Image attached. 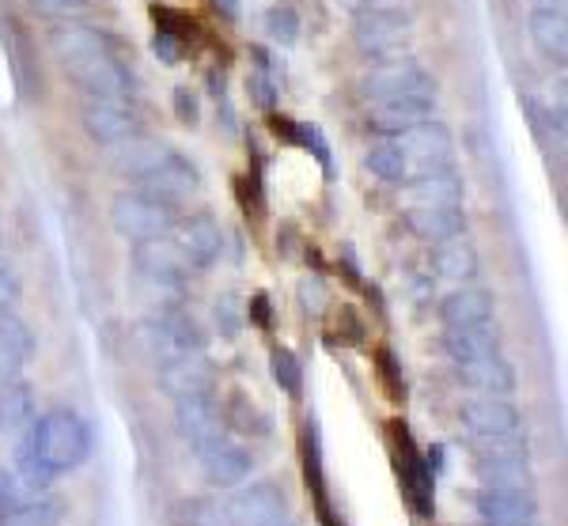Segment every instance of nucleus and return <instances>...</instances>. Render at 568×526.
I'll return each mask as SVG.
<instances>
[{"instance_id":"nucleus-46","label":"nucleus","mask_w":568,"mask_h":526,"mask_svg":"<svg viewBox=\"0 0 568 526\" xmlns=\"http://www.w3.org/2000/svg\"><path fill=\"white\" fill-rule=\"evenodd\" d=\"M175 110L182 125H197V99L190 95V88H175Z\"/></svg>"},{"instance_id":"nucleus-6","label":"nucleus","mask_w":568,"mask_h":526,"mask_svg":"<svg viewBox=\"0 0 568 526\" xmlns=\"http://www.w3.org/2000/svg\"><path fill=\"white\" fill-rule=\"evenodd\" d=\"M353 42L368 58H398L414 42V20L398 8H368L353 16Z\"/></svg>"},{"instance_id":"nucleus-39","label":"nucleus","mask_w":568,"mask_h":526,"mask_svg":"<svg viewBox=\"0 0 568 526\" xmlns=\"http://www.w3.org/2000/svg\"><path fill=\"white\" fill-rule=\"evenodd\" d=\"M300 307L307 311L311 318H318L326 311V303H329V292H326V281L318 273H311V276H304V281H300Z\"/></svg>"},{"instance_id":"nucleus-15","label":"nucleus","mask_w":568,"mask_h":526,"mask_svg":"<svg viewBox=\"0 0 568 526\" xmlns=\"http://www.w3.org/2000/svg\"><path fill=\"white\" fill-rule=\"evenodd\" d=\"M160 386L175 398L213 391V364L201 353H179L160 364Z\"/></svg>"},{"instance_id":"nucleus-40","label":"nucleus","mask_w":568,"mask_h":526,"mask_svg":"<svg viewBox=\"0 0 568 526\" xmlns=\"http://www.w3.org/2000/svg\"><path fill=\"white\" fill-rule=\"evenodd\" d=\"M379 380H383V386H387V398L406 402V375H402V364L390 348H383L379 353Z\"/></svg>"},{"instance_id":"nucleus-27","label":"nucleus","mask_w":568,"mask_h":526,"mask_svg":"<svg viewBox=\"0 0 568 526\" xmlns=\"http://www.w3.org/2000/svg\"><path fill=\"white\" fill-rule=\"evenodd\" d=\"M171 152H175V148H168L163 141H144V136H133V141L118 144L114 168H118V174H125L130 182H141L144 174H152Z\"/></svg>"},{"instance_id":"nucleus-2","label":"nucleus","mask_w":568,"mask_h":526,"mask_svg":"<svg viewBox=\"0 0 568 526\" xmlns=\"http://www.w3.org/2000/svg\"><path fill=\"white\" fill-rule=\"evenodd\" d=\"M436 77L417 64L414 58H383L379 64H368L361 72V95L372 99V103H383V99H417V103H433L436 107Z\"/></svg>"},{"instance_id":"nucleus-13","label":"nucleus","mask_w":568,"mask_h":526,"mask_svg":"<svg viewBox=\"0 0 568 526\" xmlns=\"http://www.w3.org/2000/svg\"><path fill=\"white\" fill-rule=\"evenodd\" d=\"M175 424H179L182 439H186L197 455L205 447H213L216 439H224L220 436V428H224V424H220V409L209 394H186V398H175Z\"/></svg>"},{"instance_id":"nucleus-29","label":"nucleus","mask_w":568,"mask_h":526,"mask_svg":"<svg viewBox=\"0 0 568 526\" xmlns=\"http://www.w3.org/2000/svg\"><path fill=\"white\" fill-rule=\"evenodd\" d=\"M227 424L232 432H240V436H270L273 432V417L265 409H258L251 398H243V394H235V398H227L224 405V417H220Z\"/></svg>"},{"instance_id":"nucleus-42","label":"nucleus","mask_w":568,"mask_h":526,"mask_svg":"<svg viewBox=\"0 0 568 526\" xmlns=\"http://www.w3.org/2000/svg\"><path fill=\"white\" fill-rule=\"evenodd\" d=\"M39 16H53V20H69V16L84 12L91 0H27Z\"/></svg>"},{"instance_id":"nucleus-50","label":"nucleus","mask_w":568,"mask_h":526,"mask_svg":"<svg viewBox=\"0 0 568 526\" xmlns=\"http://www.w3.org/2000/svg\"><path fill=\"white\" fill-rule=\"evenodd\" d=\"M213 8L220 16H227V20H240V12H243L240 0H213Z\"/></svg>"},{"instance_id":"nucleus-31","label":"nucleus","mask_w":568,"mask_h":526,"mask_svg":"<svg viewBox=\"0 0 568 526\" xmlns=\"http://www.w3.org/2000/svg\"><path fill=\"white\" fill-rule=\"evenodd\" d=\"M300 447H304V482L315 496V507L318 504H329V493H326V469H323V447H318V428L315 421L304 424V436H300Z\"/></svg>"},{"instance_id":"nucleus-26","label":"nucleus","mask_w":568,"mask_h":526,"mask_svg":"<svg viewBox=\"0 0 568 526\" xmlns=\"http://www.w3.org/2000/svg\"><path fill=\"white\" fill-rule=\"evenodd\" d=\"M433 265H436V273L444 276V281H474L478 270H481L478 246L466 239V232L452 235V239H444V243H436Z\"/></svg>"},{"instance_id":"nucleus-44","label":"nucleus","mask_w":568,"mask_h":526,"mask_svg":"<svg viewBox=\"0 0 568 526\" xmlns=\"http://www.w3.org/2000/svg\"><path fill=\"white\" fill-rule=\"evenodd\" d=\"M152 50H155V58H160L163 64H182V42L175 39V31H160L152 39Z\"/></svg>"},{"instance_id":"nucleus-8","label":"nucleus","mask_w":568,"mask_h":526,"mask_svg":"<svg viewBox=\"0 0 568 526\" xmlns=\"http://www.w3.org/2000/svg\"><path fill=\"white\" fill-rule=\"evenodd\" d=\"M227 526H292V515H288V500L277 485L262 482V485H251L246 493L235 496L224 512Z\"/></svg>"},{"instance_id":"nucleus-52","label":"nucleus","mask_w":568,"mask_h":526,"mask_svg":"<svg viewBox=\"0 0 568 526\" xmlns=\"http://www.w3.org/2000/svg\"><path fill=\"white\" fill-rule=\"evenodd\" d=\"M489 526H535V523H489Z\"/></svg>"},{"instance_id":"nucleus-24","label":"nucleus","mask_w":568,"mask_h":526,"mask_svg":"<svg viewBox=\"0 0 568 526\" xmlns=\"http://www.w3.org/2000/svg\"><path fill=\"white\" fill-rule=\"evenodd\" d=\"M444 345H447V353H452L455 364H463V360L500 353L504 334H500L497 322L489 318V322H474V326H463V330H447Z\"/></svg>"},{"instance_id":"nucleus-7","label":"nucleus","mask_w":568,"mask_h":526,"mask_svg":"<svg viewBox=\"0 0 568 526\" xmlns=\"http://www.w3.org/2000/svg\"><path fill=\"white\" fill-rule=\"evenodd\" d=\"M168 239L175 243V251L186 257L190 270H209L224 251V232L209 212H194V216L175 220V227L168 232Z\"/></svg>"},{"instance_id":"nucleus-48","label":"nucleus","mask_w":568,"mask_h":526,"mask_svg":"<svg viewBox=\"0 0 568 526\" xmlns=\"http://www.w3.org/2000/svg\"><path fill=\"white\" fill-rule=\"evenodd\" d=\"M342 318H345V345H361V341H364V322L356 318L349 307H342Z\"/></svg>"},{"instance_id":"nucleus-12","label":"nucleus","mask_w":568,"mask_h":526,"mask_svg":"<svg viewBox=\"0 0 568 526\" xmlns=\"http://www.w3.org/2000/svg\"><path fill=\"white\" fill-rule=\"evenodd\" d=\"M136 190L152 193V198L168 201V205H179V201H186L190 193L201 190V174H197V168L182 152H171L168 160L160 163V168H155L152 174H144V179L136 182Z\"/></svg>"},{"instance_id":"nucleus-47","label":"nucleus","mask_w":568,"mask_h":526,"mask_svg":"<svg viewBox=\"0 0 568 526\" xmlns=\"http://www.w3.org/2000/svg\"><path fill=\"white\" fill-rule=\"evenodd\" d=\"M246 315H251V322H258L262 330H270V322H273V315H270V300H265V295H254L251 307H246Z\"/></svg>"},{"instance_id":"nucleus-28","label":"nucleus","mask_w":568,"mask_h":526,"mask_svg":"<svg viewBox=\"0 0 568 526\" xmlns=\"http://www.w3.org/2000/svg\"><path fill=\"white\" fill-rule=\"evenodd\" d=\"M478 477L485 488H530L527 455L508 458H478Z\"/></svg>"},{"instance_id":"nucleus-23","label":"nucleus","mask_w":568,"mask_h":526,"mask_svg":"<svg viewBox=\"0 0 568 526\" xmlns=\"http://www.w3.org/2000/svg\"><path fill=\"white\" fill-rule=\"evenodd\" d=\"M409 232L425 243H444L452 235L466 232V209L463 205H436V209H409L406 212Z\"/></svg>"},{"instance_id":"nucleus-38","label":"nucleus","mask_w":568,"mask_h":526,"mask_svg":"<svg viewBox=\"0 0 568 526\" xmlns=\"http://www.w3.org/2000/svg\"><path fill=\"white\" fill-rule=\"evenodd\" d=\"M213 322L224 337H240L243 330V303L235 295H220L216 307H213Z\"/></svg>"},{"instance_id":"nucleus-21","label":"nucleus","mask_w":568,"mask_h":526,"mask_svg":"<svg viewBox=\"0 0 568 526\" xmlns=\"http://www.w3.org/2000/svg\"><path fill=\"white\" fill-rule=\"evenodd\" d=\"M493 311H497V295L485 292V289H459V292L444 295V303H439V318H444L447 330L489 322Z\"/></svg>"},{"instance_id":"nucleus-35","label":"nucleus","mask_w":568,"mask_h":526,"mask_svg":"<svg viewBox=\"0 0 568 526\" xmlns=\"http://www.w3.org/2000/svg\"><path fill=\"white\" fill-rule=\"evenodd\" d=\"M470 451L478 458H508V455H527V432H497V436H470Z\"/></svg>"},{"instance_id":"nucleus-18","label":"nucleus","mask_w":568,"mask_h":526,"mask_svg":"<svg viewBox=\"0 0 568 526\" xmlns=\"http://www.w3.org/2000/svg\"><path fill=\"white\" fill-rule=\"evenodd\" d=\"M459 380L474 386L478 394H493V398H508L516 391V367L504 360V353H489L478 360H463Z\"/></svg>"},{"instance_id":"nucleus-19","label":"nucleus","mask_w":568,"mask_h":526,"mask_svg":"<svg viewBox=\"0 0 568 526\" xmlns=\"http://www.w3.org/2000/svg\"><path fill=\"white\" fill-rule=\"evenodd\" d=\"M425 118H433V103H417V99H383L368 110V129L379 136H398L406 129L420 125Z\"/></svg>"},{"instance_id":"nucleus-4","label":"nucleus","mask_w":568,"mask_h":526,"mask_svg":"<svg viewBox=\"0 0 568 526\" xmlns=\"http://www.w3.org/2000/svg\"><path fill=\"white\" fill-rule=\"evenodd\" d=\"M61 69H65L69 80H77V84L84 88L88 95L130 103V95H133V72H130V64L122 61L118 45H110V50L84 53V58H72V61L61 64Z\"/></svg>"},{"instance_id":"nucleus-34","label":"nucleus","mask_w":568,"mask_h":526,"mask_svg":"<svg viewBox=\"0 0 568 526\" xmlns=\"http://www.w3.org/2000/svg\"><path fill=\"white\" fill-rule=\"evenodd\" d=\"M61 504L53 500H23L0 515V526H58Z\"/></svg>"},{"instance_id":"nucleus-43","label":"nucleus","mask_w":568,"mask_h":526,"mask_svg":"<svg viewBox=\"0 0 568 526\" xmlns=\"http://www.w3.org/2000/svg\"><path fill=\"white\" fill-rule=\"evenodd\" d=\"M23 482L12 474L8 466H0V515L8 512V507H16V504H23Z\"/></svg>"},{"instance_id":"nucleus-32","label":"nucleus","mask_w":568,"mask_h":526,"mask_svg":"<svg viewBox=\"0 0 568 526\" xmlns=\"http://www.w3.org/2000/svg\"><path fill=\"white\" fill-rule=\"evenodd\" d=\"M155 326L163 330V337H168L171 353H201L205 348V334H201V326L190 315H182V311H171V315H160L155 318Z\"/></svg>"},{"instance_id":"nucleus-36","label":"nucleus","mask_w":568,"mask_h":526,"mask_svg":"<svg viewBox=\"0 0 568 526\" xmlns=\"http://www.w3.org/2000/svg\"><path fill=\"white\" fill-rule=\"evenodd\" d=\"M270 372H273V383H277L288 398H300V394H304V367H300L296 353H288V348H273Z\"/></svg>"},{"instance_id":"nucleus-3","label":"nucleus","mask_w":568,"mask_h":526,"mask_svg":"<svg viewBox=\"0 0 568 526\" xmlns=\"http://www.w3.org/2000/svg\"><path fill=\"white\" fill-rule=\"evenodd\" d=\"M179 205H168V201L152 198L144 190H125L110 201V224L122 239L130 243H149V239H160L175 227L179 220Z\"/></svg>"},{"instance_id":"nucleus-25","label":"nucleus","mask_w":568,"mask_h":526,"mask_svg":"<svg viewBox=\"0 0 568 526\" xmlns=\"http://www.w3.org/2000/svg\"><path fill=\"white\" fill-rule=\"evenodd\" d=\"M31 348H34L31 330H27L16 315H0V391L20 375V367L27 364Z\"/></svg>"},{"instance_id":"nucleus-30","label":"nucleus","mask_w":568,"mask_h":526,"mask_svg":"<svg viewBox=\"0 0 568 526\" xmlns=\"http://www.w3.org/2000/svg\"><path fill=\"white\" fill-rule=\"evenodd\" d=\"M364 168H368L379 182H390V186H402L409 179V160L402 155V148L394 141L372 144L368 155H364Z\"/></svg>"},{"instance_id":"nucleus-51","label":"nucleus","mask_w":568,"mask_h":526,"mask_svg":"<svg viewBox=\"0 0 568 526\" xmlns=\"http://www.w3.org/2000/svg\"><path fill=\"white\" fill-rule=\"evenodd\" d=\"M535 8H561V0H530Z\"/></svg>"},{"instance_id":"nucleus-10","label":"nucleus","mask_w":568,"mask_h":526,"mask_svg":"<svg viewBox=\"0 0 568 526\" xmlns=\"http://www.w3.org/2000/svg\"><path fill=\"white\" fill-rule=\"evenodd\" d=\"M394 144L402 148V155H406L409 163H420V168H444L455 155V136L439 118H425L420 125L398 133Z\"/></svg>"},{"instance_id":"nucleus-20","label":"nucleus","mask_w":568,"mask_h":526,"mask_svg":"<svg viewBox=\"0 0 568 526\" xmlns=\"http://www.w3.org/2000/svg\"><path fill=\"white\" fill-rule=\"evenodd\" d=\"M527 34L535 50L542 53L549 64H565L568 58V23L561 8H535L527 20Z\"/></svg>"},{"instance_id":"nucleus-11","label":"nucleus","mask_w":568,"mask_h":526,"mask_svg":"<svg viewBox=\"0 0 568 526\" xmlns=\"http://www.w3.org/2000/svg\"><path fill=\"white\" fill-rule=\"evenodd\" d=\"M463 198H466V182L452 163H444V168H420L414 179H406L409 209L463 205Z\"/></svg>"},{"instance_id":"nucleus-45","label":"nucleus","mask_w":568,"mask_h":526,"mask_svg":"<svg viewBox=\"0 0 568 526\" xmlns=\"http://www.w3.org/2000/svg\"><path fill=\"white\" fill-rule=\"evenodd\" d=\"M20 276L12 270H0V315H12V307L20 303Z\"/></svg>"},{"instance_id":"nucleus-5","label":"nucleus","mask_w":568,"mask_h":526,"mask_svg":"<svg viewBox=\"0 0 568 526\" xmlns=\"http://www.w3.org/2000/svg\"><path fill=\"white\" fill-rule=\"evenodd\" d=\"M390 439H394V466H398L409 507L417 512V519H433L436 515V469L428 466V458L417 451L414 436H409V428L402 421L390 428Z\"/></svg>"},{"instance_id":"nucleus-22","label":"nucleus","mask_w":568,"mask_h":526,"mask_svg":"<svg viewBox=\"0 0 568 526\" xmlns=\"http://www.w3.org/2000/svg\"><path fill=\"white\" fill-rule=\"evenodd\" d=\"M110 45H118L114 34L91 23H61L58 31L50 34V50L61 64L72 58H84V53H95V50H110Z\"/></svg>"},{"instance_id":"nucleus-9","label":"nucleus","mask_w":568,"mask_h":526,"mask_svg":"<svg viewBox=\"0 0 568 526\" xmlns=\"http://www.w3.org/2000/svg\"><path fill=\"white\" fill-rule=\"evenodd\" d=\"M80 122H84L88 136L95 144L118 148L136 136V114L130 110V103H118V99H95L91 95L84 107H80Z\"/></svg>"},{"instance_id":"nucleus-33","label":"nucleus","mask_w":568,"mask_h":526,"mask_svg":"<svg viewBox=\"0 0 568 526\" xmlns=\"http://www.w3.org/2000/svg\"><path fill=\"white\" fill-rule=\"evenodd\" d=\"M34 417V402L23 386H4L0 394V436H16L23 424H31Z\"/></svg>"},{"instance_id":"nucleus-17","label":"nucleus","mask_w":568,"mask_h":526,"mask_svg":"<svg viewBox=\"0 0 568 526\" xmlns=\"http://www.w3.org/2000/svg\"><path fill=\"white\" fill-rule=\"evenodd\" d=\"M197 458H201V469H205V477L213 485H220V488L246 482V477H251V469H254L251 451L240 447V443H227V439H216L213 447H205Z\"/></svg>"},{"instance_id":"nucleus-1","label":"nucleus","mask_w":568,"mask_h":526,"mask_svg":"<svg viewBox=\"0 0 568 526\" xmlns=\"http://www.w3.org/2000/svg\"><path fill=\"white\" fill-rule=\"evenodd\" d=\"M91 455V428L80 413L50 409L34 421L31 432V466L50 482L58 474L84 466Z\"/></svg>"},{"instance_id":"nucleus-16","label":"nucleus","mask_w":568,"mask_h":526,"mask_svg":"<svg viewBox=\"0 0 568 526\" xmlns=\"http://www.w3.org/2000/svg\"><path fill=\"white\" fill-rule=\"evenodd\" d=\"M478 515L489 523H535L538 500L530 488H481Z\"/></svg>"},{"instance_id":"nucleus-14","label":"nucleus","mask_w":568,"mask_h":526,"mask_svg":"<svg viewBox=\"0 0 568 526\" xmlns=\"http://www.w3.org/2000/svg\"><path fill=\"white\" fill-rule=\"evenodd\" d=\"M459 421H463L466 436H497V432L524 428V413H519L508 398H493V394L463 402Z\"/></svg>"},{"instance_id":"nucleus-37","label":"nucleus","mask_w":568,"mask_h":526,"mask_svg":"<svg viewBox=\"0 0 568 526\" xmlns=\"http://www.w3.org/2000/svg\"><path fill=\"white\" fill-rule=\"evenodd\" d=\"M265 31H270V39L277 45H296L300 42V16L296 8L288 4H277L265 12Z\"/></svg>"},{"instance_id":"nucleus-49","label":"nucleus","mask_w":568,"mask_h":526,"mask_svg":"<svg viewBox=\"0 0 568 526\" xmlns=\"http://www.w3.org/2000/svg\"><path fill=\"white\" fill-rule=\"evenodd\" d=\"M387 0H337V8H345V12H368V8H383Z\"/></svg>"},{"instance_id":"nucleus-41","label":"nucleus","mask_w":568,"mask_h":526,"mask_svg":"<svg viewBox=\"0 0 568 526\" xmlns=\"http://www.w3.org/2000/svg\"><path fill=\"white\" fill-rule=\"evenodd\" d=\"M246 88H251L254 103L270 110L273 103H277V80L270 77V69H265V61H258V69L251 72V80H246Z\"/></svg>"}]
</instances>
